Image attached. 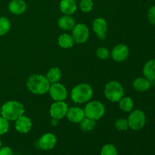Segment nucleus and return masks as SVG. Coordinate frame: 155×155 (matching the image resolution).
<instances>
[{
  "mask_svg": "<svg viewBox=\"0 0 155 155\" xmlns=\"http://www.w3.org/2000/svg\"><path fill=\"white\" fill-rule=\"evenodd\" d=\"M51 83L46 77L41 74H33L30 76L27 82V87L30 92L36 95H44L49 90Z\"/></svg>",
  "mask_w": 155,
  "mask_h": 155,
  "instance_id": "f257e3e1",
  "label": "nucleus"
},
{
  "mask_svg": "<svg viewBox=\"0 0 155 155\" xmlns=\"http://www.w3.org/2000/svg\"><path fill=\"white\" fill-rule=\"evenodd\" d=\"M24 106L18 101H8L5 103L1 108L2 117L8 121H15L24 115Z\"/></svg>",
  "mask_w": 155,
  "mask_h": 155,
  "instance_id": "f03ea898",
  "label": "nucleus"
},
{
  "mask_svg": "<svg viewBox=\"0 0 155 155\" xmlns=\"http://www.w3.org/2000/svg\"><path fill=\"white\" fill-rule=\"evenodd\" d=\"M93 95L92 86L87 83H80L71 90V97L77 104H83L90 101Z\"/></svg>",
  "mask_w": 155,
  "mask_h": 155,
  "instance_id": "7ed1b4c3",
  "label": "nucleus"
},
{
  "mask_svg": "<svg viewBox=\"0 0 155 155\" xmlns=\"http://www.w3.org/2000/svg\"><path fill=\"white\" fill-rule=\"evenodd\" d=\"M124 89L117 81H110L104 87V95L106 98L112 102H118L124 96Z\"/></svg>",
  "mask_w": 155,
  "mask_h": 155,
  "instance_id": "20e7f679",
  "label": "nucleus"
},
{
  "mask_svg": "<svg viewBox=\"0 0 155 155\" xmlns=\"http://www.w3.org/2000/svg\"><path fill=\"white\" fill-rule=\"evenodd\" d=\"M84 113L86 117L96 121L104 116L105 113V107L99 101H88L84 108Z\"/></svg>",
  "mask_w": 155,
  "mask_h": 155,
  "instance_id": "39448f33",
  "label": "nucleus"
},
{
  "mask_svg": "<svg viewBox=\"0 0 155 155\" xmlns=\"http://www.w3.org/2000/svg\"><path fill=\"white\" fill-rule=\"evenodd\" d=\"M128 125L133 130H139L146 124V116L141 110H135L130 113L127 118Z\"/></svg>",
  "mask_w": 155,
  "mask_h": 155,
  "instance_id": "423d86ee",
  "label": "nucleus"
},
{
  "mask_svg": "<svg viewBox=\"0 0 155 155\" xmlns=\"http://www.w3.org/2000/svg\"><path fill=\"white\" fill-rule=\"evenodd\" d=\"M72 37L74 42L78 44L85 43L89 37V29L86 24H77L72 30Z\"/></svg>",
  "mask_w": 155,
  "mask_h": 155,
  "instance_id": "0eeeda50",
  "label": "nucleus"
},
{
  "mask_svg": "<svg viewBox=\"0 0 155 155\" xmlns=\"http://www.w3.org/2000/svg\"><path fill=\"white\" fill-rule=\"evenodd\" d=\"M48 92L54 101H64L68 97V90L66 87L59 82L51 83Z\"/></svg>",
  "mask_w": 155,
  "mask_h": 155,
  "instance_id": "6e6552de",
  "label": "nucleus"
},
{
  "mask_svg": "<svg viewBox=\"0 0 155 155\" xmlns=\"http://www.w3.org/2000/svg\"><path fill=\"white\" fill-rule=\"evenodd\" d=\"M68 110V106L64 101H54L50 107L49 114L51 118H54L59 120L66 117Z\"/></svg>",
  "mask_w": 155,
  "mask_h": 155,
  "instance_id": "1a4fd4ad",
  "label": "nucleus"
},
{
  "mask_svg": "<svg viewBox=\"0 0 155 155\" xmlns=\"http://www.w3.org/2000/svg\"><path fill=\"white\" fill-rule=\"evenodd\" d=\"M130 54L128 46L124 44H118L115 45L110 52V55L114 61L117 62H122L127 60Z\"/></svg>",
  "mask_w": 155,
  "mask_h": 155,
  "instance_id": "9d476101",
  "label": "nucleus"
},
{
  "mask_svg": "<svg viewBox=\"0 0 155 155\" xmlns=\"http://www.w3.org/2000/svg\"><path fill=\"white\" fill-rule=\"evenodd\" d=\"M57 143V139L56 136L52 133H45L42 135L39 139L38 140L37 145L40 149L44 151H48L51 150L55 146Z\"/></svg>",
  "mask_w": 155,
  "mask_h": 155,
  "instance_id": "9b49d317",
  "label": "nucleus"
},
{
  "mask_svg": "<svg viewBox=\"0 0 155 155\" xmlns=\"http://www.w3.org/2000/svg\"><path fill=\"white\" fill-rule=\"evenodd\" d=\"M92 29L98 39H104L106 38V32L107 30V23L103 18H95L92 23Z\"/></svg>",
  "mask_w": 155,
  "mask_h": 155,
  "instance_id": "f8f14e48",
  "label": "nucleus"
},
{
  "mask_svg": "<svg viewBox=\"0 0 155 155\" xmlns=\"http://www.w3.org/2000/svg\"><path fill=\"white\" fill-rule=\"evenodd\" d=\"M66 117L70 122L74 124H80L86 117L84 110L80 107H72L68 108Z\"/></svg>",
  "mask_w": 155,
  "mask_h": 155,
  "instance_id": "ddd939ff",
  "label": "nucleus"
},
{
  "mask_svg": "<svg viewBox=\"0 0 155 155\" xmlns=\"http://www.w3.org/2000/svg\"><path fill=\"white\" fill-rule=\"evenodd\" d=\"M15 127L18 133L26 134L29 133L32 128L31 120L28 117L22 115L15 120Z\"/></svg>",
  "mask_w": 155,
  "mask_h": 155,
  "instance_id": "4468645a",
  "label": "nucleus"
},
{
  "mask_svg": "<svg viewBox=\"0 0 155 155\" xmlns=\"http://www.w3.org/2000/svg\"><path fill=\"white\" fill-rule=\"evenodd\" d=\"M8 10L13 15H22L27 10V3L24 0H12L8 4Z\"/></svg>",
  "mask_w": 155,
  "mask_h": 155,
  "instance_id": "2eb2a0df",
  "label": "nucleus"
},
{
  "mask_svg": "<svg viewBox=\"0 0 155 155\" xmlns=\"http://www.w3.org/2000/svg\"><path fill=\"white\" fill-rule=\"evenodd\" d=\"M58 24L59 27L63 30L69 31V30H73L74 26L76 25V22L74 18L71 15H64L63 16L59 18Z\"/></svg>",
  "mask_w": 155,
  "mask_h": 155,
  "instance_id": "dca6fc26",
  "label": "nucleus"
},
{
  "mask_svg": "<svg viewBox=\"0 0 155 155\" xmlns=\"http://www.w3.org/2000/svg\"><path fill=\"white\" fill-rule=\"evenodd\" d=\"M77 9V5L75 0H61L60 2V10L64 15H73Z\"/></svg>",
  "mask_w": 155,
  "mask_h": 155,
  "instance_id": "f3484780",
  "label": "nucleus"
},
{
  "mask_svg": "<svg viewBox=\"0 0 155 155\" xmlns=\"http://www.w3.org/2000/svg\"><path fill=\"white\" fill-rule=\"evenodd\" d=\"M151 81L148 80L145 77H138L133 81V89L137 92H143L148 91L151 88Z\"/></svg>",
  "mask_w": 155,
  "mask_h": 155,
  "instance_id": "a211bd4d",
  "label": "nucleus"
},
{
  "mask_svg": "<svg viewBox=\"0 0 155 155\" xmlns=\"http://www.w3.org/2000/svg\"><path fill=\"white\" fill-rule=\"evenodd\" d=\"M143 74L150 81L155 80V59H151L145 63L143 67Z\"/></svg>",
  "mask_w": 155,
  "mask_h": 155,
  "instance_id": "6ab92c4d",
  "label": "nucleus"
},
{
  "mask_svg": "<svg viewBox=\"0 0 155 155\" xmlns=\"http://www.w3.org/2000/svg\"><path fill=\"white\" fill-rule=\"evenodd\" d=\"M58 42L62 48H65V49L72 48L75 43L72 36L68 34V33H64V34L61 35L58 39Z\"/></svg>",
  "mask_w": 155,
  "mask_h": 155,
  "instance_id": "aec40b11",
  "label": "nucleus"
},
{
  "mask_svg": "<svg viewBox=\"0 0 155 155\" xmlns=\"http://www.w3.org/2000/svg\"><path fill=\"white\" fill-rule=\"evenodd\" d=\"M119 107L123 111L130 112L134 107V101L130 97L124 96L119 101Z\"/></svg>",
  "mask_w": 155,
  "mask_h": 155,
  "instance_id": "412c9836",
  "label": "nucleus"
},
{
  "mask_svg": "<svg viewBox=\"0 0 155 155\" xmlns=\"http://www.w3.org/2000/svg\"><path fill=\"white\" fill-rule=\"evenodd\" d=\"M45 77L50 83H57L61 78V71L58 68H51L48 70Z\"/></svg>",
  "mask_w": 155,
  "mask_h": 155,
  "instance_id": "4be33fe9",
  "label": "nucleus"
},
{
  "mask_svg": "<svg viewBox=\"0 0 155 155\" xmlns=\"http://www.w3.org/2000/svg\"><path fill=\"white\" fill-rule=\"evenodd\" d=\"M80 124V129L83 132H90L93 130L96 126V121L94 120L89 119L88 117H85Z\"/></svg>",
  "mask_w": 155,
  "mask_h": 155,
  "instance_id": "5701e85b",
  "label": "nucleus"
},
{
  "mask_svg": "<svg viewBox=\"0 0 155 155\" xmlns=\"http://www.w3.org/2000/svg\"><path fill=\"white\" fill-rule=\"evenodd\" d=\"M11 29V22L7 18L0 17V36H4Z\"/></svg>",
  "mask_w": 155,
  "mask_h": 155,
  "instance_id": "b1692460",
  "label": "nucleus"
},
{
  "mask_svg": "<svg viewBox=\"0 0 155 155\" xmlns=\"http://www.w3.org/2000/svg\"><path fill=\"white\" fill-rule=\"evenodd\" d=\"M101 155H118L116 147L111 144H107L101 148Z\"/></svg>",
  "mask_w": 155,
  "mask_h": 155,
  "instance_id": "393cba45",
  "label": "nucleus"
},
{
  "mask_svg": "<svg viewBox=\"0 0 155 155\" xmlns=\"http://www.w3.org/2000/svg\"><path fill=\"white\" fill-rule=\"evenodd\" d=\"M94 3L92 0H81L80 2V8L84 13H89L93 9Z\"/></svg>",
  "mask_w": 155,
  "mask_h": 155,
  "instance_id": "a878e982",
  "label": "nucleus"
},
{
  "mask_svg": "<svg viewBox=\"0 0 155 155\" xmlns=\"http://www.w3.org/2000/svg\"><path fill=\"white\" fill-rule=\"evenodd\" d=\"M115 128L118 131H126L129 128L128 121L125 118H119L115 122Z\"/></svg>",
  "mask_w": 155,
  "mask_h": 155,
  "instance_id": "bb28decb",
  "label": "nucleus"
},
{
  "mask_svg": "<svg viewBox=\"0 0 155 155\" xmlns=\"http://www.w3.org/2000/svg\"><path fill=\"white\" fill-rule=\"evenodd\" d=\"M96 55L98 58L101 60H106L108 58L110 55V52L105 47H99L96 50Z\"/></svg>",
  "mask_w": 155,
  "mask_h": 155,
  "instance_id": "cd10ccee",
  "label": "nucleus"
},
{
  "mask_svg": "<svg viewBox=\"0 0 155 155\" xmlns=\"http://www.w3.org/2000/svg\"><path fill=\"white\" fill-rule=\"evenodd\" d=\"M9 130V121L3 117H0V135L5 134Z\"/></svg>",
  "mask_w": 155,
  "mask_h": 155,
  "instance_id": "c85d7f7f",
  "label": "nucleus"
},
{
  "mask_svg": "<svg viewBox=\"0 0 155 155\" xmlns=\"http://www.w3.org/2000/svg\"><path fill=\"white\" fill-rule=\"evenodd\" d=\"M148 18L151 24L155 25V5H153L152 7L150 8L148 13Z\"/></svg>",
  "mask_w": 155,
  "mask_h": 155,
  "instance_id": "c756f323",
  "label": "nucleus"
},
{
  "mask_svg": "<svg viewBox=\"0 0 155 155\" xmlns=\"http://www.w3.org/2000/svg\"><path fill=\"white\" fill-rule=\"evenodd\" d=\"M0 155H13V151L9 147L5 146L0 148Z\"/></svg>",
  "mask_w": 155,
  "mask_h": 155,
  "instance_id": "7c9ffc66",
  "label": "nucleus"
},
{
  "mask_svg": "<svg viewBox=\"0 0 155 155\" xmlns=\"http://www.w3.org/2000/svg\"><path fill=\"white\" fill-rule=\"evenodd\" d=\"M58 120L54 119V118H51V126H53V127H55V126L58 125Z\"/></svg>",
  "mask_w": 155,
  "mask_h": 155,
  "instance_id": "2f4dec72",
  "label": "nucleus"
},
{
  "mask_svg": "<svg viewBox=\"0 0 155 155\" xmlns=\"http://www.w3.org/2000/svg\"><path fill=\"white\" fill-rule=\"evenodd\" d=\"M2 146V141H1V138H0V148H1Z\"/></svg>",
  "mask_w": 155,
  "mask_h": 155,
  "instance_id": "473e14b6",
  "label": "nucleus"
},
{
  "mask_svg": "<svg viewBox=\"0 0 155 155\" xmlns=\"http://www.w3.org/2000/svg\"><path fill=\"white\" fill-rule=\"evenodd\" d=\"M154 87H155V80H154Z\"/></svg>",
  "mask_w": 155,
  "mask_h": 155,
  "instance_id": "72a5a7b5",
  "label": "nucleus"
}]
</instances>
